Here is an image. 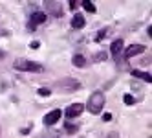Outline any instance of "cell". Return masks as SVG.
<instances>
[{
  "label": "cell",
  "mask_w": 152,
  "mask_h": 138,
  "mask_svg": "<svg viewBox=\"0 0 152 138\" xmlns=\"http://www.w3.org/2000/svg\"><path fill=\"white\" fill-rule=\"evenodd\" d=\"M94 59H95V61H106V54H97Z\"/></svg>",
  "instance_id": "17"
},
{
  "label": "cell",
  "mask_w": 152,
  "mask_h": 138,
  "mask_svg": "<svg viewBox=\"0 0 152 138\" xmlns=\"http://www.w3.org/2000/svg\"><path fill=\"white\" fill-rule=\"evenodd\" d=\"M39 94H40V96H44V98H48L50 94H51V90L50 89H39Z\"/></svg>",
  "instance_id": "16"
},
{
  "label": "cell",
  "mask_w": 152,
  "mask_h": 138,
  "mask_svg": "<svg viewBox=\"0 0 152 138\" xmlns=\"http://www.w3.org/2000/svg\"><path fill=\"white\" fill-rule=\"evenodd\" d=\"M141 52H145V46H143V44H132V46H128V48H126L125 57H126V59H132L134 55H139Z\"/></svg>",
  "instance_id": "5"
},
{
  "label": "cell",
  "mask_w": 152,
  "mask_h": 138,
  "mask_svg": "<svg viewBox=\"0 0 152 138\" xmlns=\"http://www.w3.org/2000/svg\"><path fill=\"white\" fill-rule=\"evenodd\" d=\"M83 6L88 13H95V4L94 2H88V0H83Z\"/></svg>",
  "instance_id": "12"
},
{
  "label": "cell",
  "mask_w": 152,
  "mask_h": 138,
  "mask_svg": "<svg viewBox=\"0 0 152 138\" xmlns=\"http://www.w3.org/2000/svg\"><path fill=\"white\" fill-rule=\"evenodd\" d=\"M132 76H136V77H139V79H143V81H152V76L148 72H141V70H132Z\"/></svg>",
  "instance_id": "11"
},
{
  "label": "cell",
  "mask_w": 152,
  "mask_h": 138,
  "mask_svg": "<svg viewBox=\"0 0 152 138\" xmlns=\"http://www.w3.org/2000/svg\"><path fill=\"white\" fill-rule=\"evenodd\" d=\"M123 101H125V105H134V98L130 96V94H125V98H123Z\"/></svg>",
  "instance_id": "14"
},
{
  "label": "cell",
  "mask_w": 152,
  "mask_h": 138,
  "mask_svg": "<svg viewBox=\"0 0 152 138\" xmlns=\"http://www.w3.org/2000/svg\"><path fill=\"white\" fill-rule=\"evenodd\" d=\"M104 107V94L101 90H95L92 96L88 98V111L92 114H99Z\"/></svg>",
  "instance_id": "1"
},
{
  "label": "cell",
  "mask_w": 152,
  "mask_h": 138,
  "mask_svg": "<svg viewBox=\"0 0 152 138\" xmlns=\"http://www.w3.org/2000/svg\"><path fill=\"white\" fill-rule=\"evenodd\" d=\"M83 111H84L83 103H73V105H70V107L66 109V116L68 118H77V116H81Z\"/></svg>",
  "instance_id": "4"
},
{
  "label": "cell",
  "mask_w": 152,
  "mask_h": 138,
  "mask_svg": "<svg viewBox=\"0 0 152 138\" xmlns=\"http://www.w3.org/2000/svg\"><path fill=\"white\" fill-rule=\"evenodd\" d=\"M110 52L115 59H119V55H121V52H123V39H115L110 46Z\"/></svg>",
  "instance_id": "7"
},
{
  "label": "cell",
  "mask_w": 152,
  "mask_h": 138,
  "mask_svg": "<svg viewBox=\"0 0 152 138\" xmlns=\"http://www.w3.org/2000/svg\"><path fill=\"white\" fill-rule=\"evenodd\" d=\"M79 131V125H73V123H66V133H77Z\"/></svg>",
  "instance_id": "13"
},
{
  "label": "cell",
  "mask_w": 152,
  "mask_h": 138,
  "mask_svg": "<svg viewBox=\"0 0 152 138\" xmlns=\"http://www.w3.org/2000/svg\"><path fill=\"white\" fill-rule=\"evenodd\" d=\"M106 138H119V133L112 131V133H108V134H106Z\"/></svg>",
  "instance_id": "18"
},
{
  "label": "cell",
  "mask_w": 152,
  "mask_h": 138,
  "mask_svg": "<svg viewBox=\"0 0 152 138\" xmlns=\"http://www.w3.org/2000/svg\"><path fill=\"white\" fill-rule=\"evenodd\" d=\"M81 87V83L77 79H61L57 81V89H64V90H77Z\"/></svg>",
  "instance_id": "3"
},
{
  "label": "cell",
  "mask_w": 152,
  "mask_h": 138,
  "mask_svg": "<svg viewBox=\"0 0 152 138\" xmlns=\"http://www.w3.org/2000/svg\"><path fill=\"white\" fill-rule=\"evenodd\" d=\"M110 118H112V116H110V114H108V112H106V114L103 116V120H104V122H108V120H110Z\"/></svg>",
  "instance_id": "19"
},
{
  "label": "cell",
  "mask_w": 152,
  "mask_h": 138,
  "mask_svg": "<svg viewBox=\"0 0 152 138\" xmlns=\"http://www.w3.org/2000/svg\"><path fill=\"white\" fill-rule=\"evenodd\" d=\"M106 33H108V30H101L99 33H97V37H95V41H103L104 37H106Z\"/></svg>",
  "instance_id": "15"
},
{
  "label": "cell",
  "mask_w": 152,
  "mask_h": 138,
  "mask_svg": "<svg viewBox=\"0 0 152 138\" xmlns=\"http://www.w3.org/2000/svg\"><path fill=\"white\" fill-rule=\"evenodd\" d=\"M72 26H73V28H77V30H81V28L84 26V17H83L81 13H75L73 18H72Z\"/></svg>",
  "instance_id": "10"
},
{
  "label": "cell",
  "mask_w": 152,
  "mask_h": 138,
  "mask_svg": "<svg viewBox=\"0 0 152 138\" xmlns=\"http://www.w3.org/2000/svg\"><path fill=\"white\" fill-rule=\"evenodd\" d=\"M72 63H73L77 68H86V65H88V61H86V57H84L83 54H75L73 59H72Z\"/></svg>",
  "instance_id": "8"
},
{
  "label": "cell",
  "mask_w": 152,
  "mask_h": 138,
  "mask_svg": "<svg viewBox=\"0 0 152 138\" xmlns=\"http://www.w3.org/2000/svg\"><path fill=\"white\" fill-rule=\"evenodd\" d=\"M61 111L57 109V111H51V112H48L46 116H44V125H53V123H57L59 120H61Z\"/></svg>",
  "instance_id": "6"
},
{
  "label": "cell",
  "mask_w": 152,
  "mask_h": 138,
  "mask_svg": "<svg viewBox=\"0 0 152 138\" xmlns=\"http://www.w3.org/2000/svg\"><path fill=\"white\" fill-rule=\"evenodd\" d=\"M13 66L17 70H24V72H44L42 65H39L35 61H28V59H17L13 63Z\"/></svg>",
  "instance_id": "2"
},
{
  "label": "cell",
  "mask_w": 152,
  "mask_h": 138,
  "mask_svg": "<svg viewBox=\"0 0 152 138\" xmlns=\"http://www.w3.org/2000/svg\"><path fill=\"white\" fill-rule=\"evenodd\" d=\"M46 13H42V11H35L33 15H31V20L29 22H33L31 26H35V24H42V22H46Z\"/></svg>",
  "instance_id": "9"
}]
</instances>
